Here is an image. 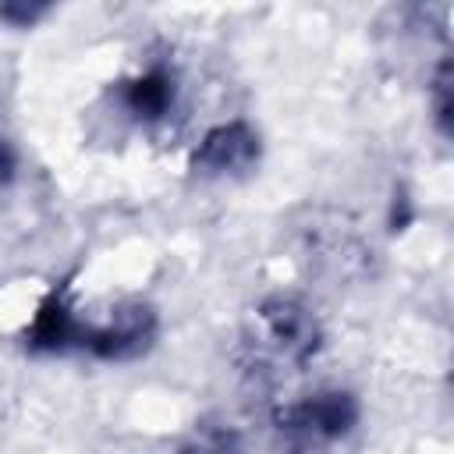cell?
<instances>
[{"mask_svg": "<svg viewBox=\"0 0 454 454\" xmlns=\"http://www.w3.org/2000/svg\"><path fill=\"white\" fill-rule=\"evenodd\" d=\"M255 323L262 340L287 362L305 365L323 348V326L316 312L294 294H270L255 305Z\"/></svg>", "mask_w": 454, "mask_h": 454, "instance_id": "1", "label": "cell"}, {"mask_svg": "<svg viewBox=\"0 0 454 454\" xmlns=\"http://www.w3.org/2000/svg\"><path fill=\"white\" fill-rule=\"evenodd\" d=\"M262 156V138L248 121H223L216 128H209L199 145L192 149L188 170L195 177L206 181H220V177H245L259 167Z\"/></svg>", "mask_w": 454, "mask_h": 454, "instance_id": "2", "label": "cell"}, {"mask_svg": "<svg viewBox=\"0 0 454 454\" xmlns=\"http://www.w3.org/2000/svg\"><path fill=\"white\" fill-rule=\"evenodd\" d=\"M160 337V316L145 301H124L106 323H89L85 355L99 362H131L145 355Z\"/></svg>", "mask_w": 454, "mask_h": 454, "instance_id": "3", "label": "cell"}, {"mask_svg": "<svg viewBox=\"0 0 454 454\" xmlns=\"http://www.w3.org/2000/svg\"><path fill=\"white\" fill-rule=\"evenodd\" d=\"M358 397L351 390H319L294 404H284L273 422L280 433L305 440H340L358 426Z\"/></svg>", "mask_w": 454, "mask_h": 454, "instance_id": "4", "label": "cell"}, {"mask_svg": "<svg viewBox=\"0 0 454 454\" xmlns=\"http://www.w3.org/2000/svg\"><path fill=\"white\" fill-rule=\"evenodd\" d=\"M85 330H89V323L78 319V312L71 305L67 280H57L39 298L35 316L25 326L21 340H25V351H32V355H71V351L85 348Z\"/></svg>", "mask_w": 454, "mask_h": 454, "instance_id": "5", "label": "cell"}, {"mask_svg": "<svg viewBox=\"0 0 454 454\" xmlns=\"http://www.w3.org/2000/svg\"><path fill=\"white\" fill-rule=\"evenodd\" d=\"M117 103L138 124H160L177 106V74L167 64H149L145 71L117 82Z\"/></svg>", "mask_w": 454, "mask_h": 454, "instance_id": "6", "label": "cell"}, {"mask_svg": "<svg viewBox=\"0 0 454 454\" xmlns=\"http://www.w3.org/2000/svg\"><path fill=\"white\" fill-rule=\"evenodd\" d=\"M433 117L443 138H450V60L443 57L433 78Z\"/></svg>", "mask_w": 454, "mask_h": 454, "instance_id": "7", "label": "cell"}, {"mask_svg": "<svg viewBox=\"0 0 454 454\" xmlns=\"http://www.w3.org/2000/svg\"><path fill=\"white\" fill-rule=\"evenodd\" d=\"M46 14H50V4H39V0H7V4H0V21L7 28H32Z\"/></svg>", "mask_w": 454, "mask_h": 454, "instance_id": "8", "label": "cell"}, {"mask_svg": "<svg viewBox=\"0 0 454 454\" xmlns=\"http://www.w3.org/2000/svg\"><path fill=\"white\" fill-rule=\"evenodd\" d=\"M181 454H234V433L206 429V433H199L192 443H184Z\"/></svg>", "mask_w": 454, "mask_h": 454, "instance_id": "9", "label": "cell"}, {"mask_svg": "<svg viewBox=\"0 0 454 454\" xmlns=\"http://www.w3.org/2000/svg\"><path fill=\"white\" fill-rule=\"evenodd\" d=\"M14 174H18V153L11 149L7 138H0V184L14 181Z\"/></svg>", "mask_w": 454, "mask_h": 454, "instance_id": "10", "label": "cell"}]
</instances>
